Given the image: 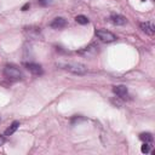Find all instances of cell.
Masks as SVG:
<instances>
[{
    "label": "cell",
    "mask_w": 155,
    "mask_h": 155,
    "mask_svg": "<svg viewBox=\"0 0 155 155\" xmlns=\"http://www.w3.org/2000/svg\"><path fill=\"white\" fill-rule=\"evenodd\" d=\"M65 25H67V19L63 18V17H56L50 23V27L53 28V29H63Z\"/></svg>",
    "instance_id": "obj_8"
},
{
    "label": "cell",
    "mask_w": 155,
    "mask_h": 155,
    "mask_svg": "<svg viewBox=\"0 0 155 155\" xmlns=\"http://www.w3.org/2000/svg\"><path fill=\"white\" fill-rule=\"evenodd\" d=\"M38 2L41 6H47V5H50L52 2V0H38Z\"/></svg>",
    "instance_id": "obj_15"
},
{
    "label": "cell",
    "mask_w": 155,
    "mask_h": 155,
    "mask_svg": "<svg viewBox=\"0 0 155 155\" xmlns=\"http://www.w3.org/2000/svg\"><path fill=\"white\" fill-rule=\"evenodd\" d=\"M109 19H110L111 23L115 24V25H124V24H126V22H127L126 17H124L122 15H117V13H113Z\"/></svg>",
    "instance_id": "obj_9"
},
{
    "label": "cell",
    "mask_w": 155,
    "mask_h": 155,
    "mask_svg": "<svg viewBox=\"0 0 155 155\" xmlns=\"http://www.w3.org/2000/svg\"><path fill=\"white\" fill-rule=\"evenodd\" d=\"M140 150H142V153L143 154H148L149 151H150V143H143V145H142V148H140Z\"/></svg>",
    "instance_id": "obj_14"
},
{
    "label": "cell",
    "mask_w": 155,
    "mask_h": 155,
    "mask_svg": "<svg viewBox=\"0 0 155 155\" xmlns=\"http://www.w3.org/2000/svg\"><path fill=\"white\" fill-rule=\"evenodd\" d=\"M24 67L27 68V70H29L33 75H42L44 70L42 67L38 63H24Z\"/></svg>",
    "instance_id": "obj_6"
},
{
    "label": "cell",
    "mask_w": 155,
    "mask_h": 155,
    "mask_svg": "<svg viewBox=\"0 0 155 155\" xmlns=\"http://www.w3.org/2000/svg\"><path fill=\"white\" fill-rule=\"evenodd\" d=\"M4 143H5V138L2 136H0V145H2Z\"/></svg>",
    "instance_id": "obj_17"
},
{
    "label": "cell",
    "mask_w": 155,
    "mask_h": 155,
    "mask_svg": "<svg viewBox=\"0 0 155 155\" xmlns=\"http://www.w3.org/2000/svg\"><path fill=\"white\" fill-rule=\"evenodd\" d=\"M94 34H96V36H97L101 41H103V42H113V41L116 40V36H115L111 31H108V30H105V29H97V30L94 31Z\"/></svg>",
    "instance_id": "obj_3"
},
{
    "label": "cell",
    "mask_w": 155,
    "mask_h": 155,
    "mask_svg": "<svg viewBox=\"0 0 155 155\" xmlns=\"http://www.w3.org/2000/svg\"><path fill=\"white\" fill-rule=\"evenodd\" d=\"M139 138H140L143 142H145V143H151V142H153V136H151V133H149V132L140 133V134H139Z\"/></svg>",
    "instance_id": "obj_12"
},
{
    "label": "cell",
    "mask_w": 155,
    "mask_h": 155,
    "mask_svg": "<svg viewBox=\"0 0 155 155\" xmlns=\"http://www.w3.org/2000/svg\"><path fill=\"white\" fill-rule=\"evenodd\" d=\"M75 21L79 23V24H87L88 23V18L86 17V16H84V15H78L76 17H75Z\"/></svg>",
    "instance_id": "obj_13"
},
{
    "label": "cell",
    "mask_w": 155,
    "mask_h": 155,
    "mask_svg": "<svg viewBox=\"0 0 155 155\" xmlns=\"http://www.w3.org/2000/svg\"><path fill=\"white\" fill-rule=\"evenodd\" d=\"M97 52H98V46L94 45V44H91V45H88L87 47L80 50L78 53L81 54V56H85V57H93Z\"/></svg>",
    "instance_id": "obj_5"
},
{
    "label": "cell",
    "mask_w": 155,
    "mask_h": 155,
    "mask_svg": "<svg viewBox=\"0 0 155 155\" xmlns=\"http://www.w3.org/2000/svg\"><path fill=\"white\" fill-rule=\"evenodd\" d=\"M113 92H114L117 97L124 98L125 96H127V87L124 86V85H116V86L113 87Z\"/></svg>",
    "instance_id": "obj_10"
},
{
    "label": "cell",
    "mask_w": 155,
    "mask_h": 155,
    "mask_svg": "<svg viewBox=\"0 0 155 155\" xmlns=\"http://www.w3.org/2000/svg\"><path fill=\"white\" fill-rule=\"evenodd\" d=\"M19 126H21L19 121H13V122L10 125V127L6 128V131H5V136H11V134H13V133L18 130Z\"/></svg>",
    "instance_id": "obj_11"
},
{
    "label": "cell",
    "mask_w": 155,
    "mask_h": 155,
    "mask_svg": "<svg viewBox=\"0 0 155 155\" xmlns=\"http://www.w3.org/2000/svg\"><path fill=\"white\" fill-rule=\"evenodd\" d=\"M29 7H30V4H29V2H27V4H24V5H23V7H22V11H27Z\"/></svg>",
    "instance_id": "obj_16"
},
{
    "label": "cell",
    "mask_w": 155,
    "mask_h": 155,
    "mask_svg": "<svg viewBox=\"0 0 155 155\" xmlns=\"http://www.w3.org/2000/svg\"><path fill=\"white\" fill-rule=\"evenodd\" d=\"M63 69H65L67 71L71 73V74H75V75H85L87 73V68L86 65L81 64V63H65L62 65Z\"/></svg>",
    "instance_id": "obj_2"
},
{
    "label": "cell",
    "mask_w": 155,
    "mask_h": 155,
    "mask_svg": "<svg viewBox=\"0 0 155 155\" xmlns=\"http://www.w3.org/2000/svg\"><path fill=\"white\" fill-rule=\"evenodd\" d=\"M139 28L142 29L143 33H145L148 35H154V33H155V25L153 22H142V23H139Z\"/></svg>",
    "instance_id": "obj_7"
},
{
    "label": "cell",
    "mask_w": 155,
    "mask_h": 155,
    "mask_svg": "<svg viewBox=\"0 0 155 155\" xmlns=\"http://www.w3.org/2000/svg\"><path fill=\"white\" fill-rule=\"evenodd\" d=\"M23 33H24V35H25L27 38H29V39L36 40V39H41V38H42L41 30H40V28H38V27H25L24 30H23Z\"/></svg>",
    "instance_id": "obj_4"
},
{
    "label": "cell",
    "mask_w": 155,
    "mask_h": 155,
    "mask_svg": "<svg viewBox=\"0 0 155 155\" xmlns=\"http://www.w3.org/2000/svg\"><path fill=\"white\" fill-rule=\"evenodd\" d=\"M4 76L12 81H18L23 79V73L15 65H6L4 68Z\"/></svg>",
    "instance_id": "obj_1"
}]
</instances>
